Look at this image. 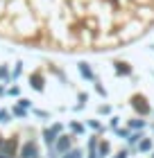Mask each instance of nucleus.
Instances as JSON below:
<instances>
[{
    "label": "nucleus",
    "mask_w": 154,
    "mask_h": 158,
    "mask_svg": "<svg viewBox=\"0 0 154 158\" xmlns=\"http://www.w3.org/2000/svg\"><path fill=\"white\" fill-rule=\"evenodd\" d=\"M154 25V0H0V36L48 50H107Z\"/></svg>",
    "instance_id": "obj_1"
}]
</instances>
